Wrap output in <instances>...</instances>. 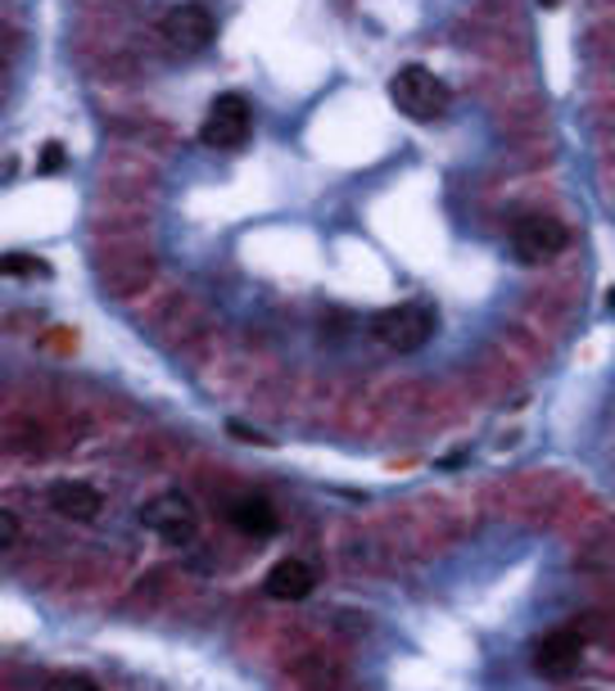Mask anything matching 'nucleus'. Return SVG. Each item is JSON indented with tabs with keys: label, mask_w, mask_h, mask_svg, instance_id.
I'll use <instances>...</instances> for the list:
<instances>
[{
	"label": "nucleus",
	"mask_w": 615,
	"mask_h": 691,
	"mask_svg": "<svg viewBox=\"0 0 615 691\" xmlns=\"http://www.w3.org/2000/svg\"><path fill=\"white\" fill-rule=\"evenodd\" d=\"M390 100L412 123H435L448 109V86H444L439 73H431L425 64H403L390 77Z\"/></svg>",
	"instance_id": "f257e3e1"
},
{
	"label": "nucleus",
	"mask_w": 615,
	"mask_h": 691,
	"mask_svg": "<svg viewBox=\"0 0 615 691\" xmlns=\"http://www.w3.org/2000/svg\"><path fill=\"white\" fill-rule=\"evenodd\" d=\"M213 36H218V19H213L209 6H200V0H181V6H172L159 19V41L181 60L204 55L213 45Z\"/></svg>",
	"instance_id": "f03ea898"
},
{
	"label": "nucleus",
	"mask_w": 615,
	"mask_h": 691,
	"mask_svg": "<svg viewBox=\"0 0 615 691\" xmlns=\"http://www.w3.org/2000/svg\"><path fill=\"white\" fill-rule=\"evenodd\" d=\"M565 244H571V231L552 213H526L511 222V254L526 267H543V263L561 258Z\"/></svg>",
	"instance_id": "7ed1b4c3"
},
{
	"label": "nucleus",
	"mask_w": 615,
	"mask_h": 691,
	"mask_svg": "<svg viewBox=\"0 0 615 691\" xmlns=\"http://www.w3.org/2000/svg\"><path fill=\"white\" fill-rule=\"evenodd\" d=\"M371 334L385 343L390 353H416V349H425L431 343V334H435V312L425 308V304H394V308H385V312H375L371 317Z\"/></svg>",
	"instance_id": "20e7f679"
},
{
	"label": "nucleus",
	"mask_w": 615,
	"mask_h": 691,
	"mask_svg": "<svg viewBox=\"0 0 615 691\" xmlns=\"http://www.w3.org/2000/svg\"><path fill=\"white\" fill-rule=\"evenodd\" d=\"M250 127H254V114H250V100L245 95H218V100L209 105L204 123H200V140L209 145V150H241V145L250 140Z\"/></svg>",
	"instance_id": "39448f33"
},
{
	"label": "nucleus",
	"mask_w": 615,
	"mask_h": 691,
	"mask_svg": "<svg viewBox=\"0 0 615 691\" xmlns=\"http://www.w3.org/2000/svg\"><path fill=\"white\" fill-rule=\"evenodd\" d=\"M140 524H146L150 533H159L163 542H191L195 538V502L185 498V492L168 488L159 492V498H150L146 507H140Z\"/></svg>",
	"instance_id": "423d86ee"
},
{
	"label": "nucleus",
	"mask_w": 615,
	"mask_h": 691,
	"mask_svg": "<svg viewBox=\"0 0 615 691\" xmlns=\"http://www.w3.org/2000/svg\"><path fill=\"white\" fill-rule=\"evenodd\" d=\"M584 665V637L575 628H556L548 632L539 647H534V673L543 682H565V678H575Z\"/></svg>",
	"instance_id": "0eeeda50"
},
{
	"label": "nucleus",
	"mask_w": 615,
	"mask_h": 691,
	"mask_svg": "<svg viewBox=\"0 0 615 691\" xmlns=\"http://www.w3.org/2000/svg\"><path fill=\"white\" fill-rule=\"evenodd\" d=\"M312 587H317V574H312V565L299 561V556L276 561V565L267 570V578H263V592H267V597H272V602H286V606L304 602Z\"/></svg>",
	"instance_id": "6e6552de"
},
{
	"label": "nucleus",
	"mask_w": 615,
	"mask_h": 691,
	"mask_svg": "<svg viewBox=\"0 0 615 691\" xmlns=\"http://www.w3.org/2000/svg\"><path fill=\"white\" fill-rule=\"evenodd\" d=\"M51 507L64 515V520H96L105 498H100V488H91L82 479H55L51 483Z\"/></svg>",
	"instance_id": "1a4fd4ad"
},
{
	"label": "nucleus",
	"mask_w": 615,
	"mask_h": 691,
	"mask_svg": "<svg viewBox=\"0 0 615 691\" xmlns=\"http://www.w3.org/2000/svg\"><path fill=\"white\" fill-rule=\"evenodd\" d=\"M290 678L304 687V691H340L344 682V669L321 656V651H304L299 660H290Z\"/></svg>",
	"instance_id": "9d476101"
},
{
	"label": "nucleus",
	"mask_w": 615,
	"mask_h": 691,
	"mask_svg": "<svg viewBox=\"0 0 615 691\" xmlns=\"http://www.w3.org/2000/svg\"><path fill=\"white\" fill-rule=\"evenodd\" d=\"M226 515H231V524L241 529L245 538H267V533H276V507H272L267 498H258V492H250V498H235Z\"/></svg>",
	"instance_id": "9b49d317"
},
{
	"label": "nucleus",
	"mask_w": 615,
	"mask_h": 691,
	"mask_svg": "<svg viewBox=\"0 0 615 691\" xmlns=\"http://www.w3.org/2000/svg\"><path fill=\"white\" fill-rule=\"evenodd\" d=\"M55 691H100V687H96V678H86V673H64L55 682Z\"/></svg>",
	"instance_id": "f8f14e48"
},
{
	"label": "nucleus",
	"mask_w": 615,
	"mask_h": 691,
	"mask_svg": "<svg viewBox=\"0 0 615 691\" xmlns=\"http://www.w3.org/2000/svg\"><path fill=\"white\" fill-rule=\"evenodd\" d=\"M0 542H6V548H14V542H19V520L10 511H0Z\"/></svg>",
	"instance_id": "ddd939ff"
},
{
	"label": "nucleus",
	"mask_w": 615,
	"mask_h": 691,
	"mask_svg": "<svg viewBox=\"0 0 615 691\" xmlns=\"http://www.w3.org/2000/svg\"><path fill=\"white\" fill-rule=\"evenodd\" d=\"M60 168H64V150H60V145H51V150L41 155V172H60Z\"/></svg>",
	"instance_id": "4468645a"
},
{
	"label": "nucleus",
	"mask_w": 615,
	"mask_h": 691,
	"mask_svg": "<svg viewBox=\"0 0 615 691\" xmlns=\"http://www.w3.org/2000/svg\"><path fill=\"white\" fill-rule=\"evenodd\" d=\"M23 272H45V267L28 263V258H6V276H23Z\"/></svg>",
	"instance_id": "2eb2a0df"
},
{
	"label": "nucleus",
	"mask_w": 615,
	"mask_h": 691,
	"mask_svg": "<svg viewBox=\"0 0 615 691\" xmlns=\"http://www.w3.org/2000/svg\"><path fill=\"white\" fill-rule=\"evenodd\" d=\"M539 6H543V10H552V6H556V0H539Z\"/></svg>",
	"instance_id": "dca6fc26"
},
{
	"label": "nucleus",
	"mask_w": 615,
	"mask_h": 691,
	"mask_svg": "<svg viewBox=\"0 0 615 691\" xmlns=\"http://www.w3.org/2000/svg\"><path fill=\"white\" fill-rule=\"evenodd\" d=\"M606 304H611V308H615V289H611V299H606Z\"/></svg>",
	"instance_id": "f3484780"
}]
</instances>
